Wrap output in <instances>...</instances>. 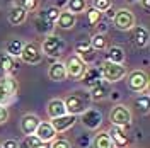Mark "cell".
Listing matches in <instances>:
<instances>
[{
	"label": "cell",
	"instance_id": "cell-1",
	"mask_svg": "<svg viewBox=\"0 0 150 148\" xmlns=\"http://www.w3.org/2000/svg\"><path fill=\"white\" fill-rule=\"evenodd\" d=\"M89 102H91V97H89V92H82V90H75V92H70L65 97V109L67 114H72V116H80L82 112H85L89 109Z\"/></svg>",
	"mask_w": 150,
	"mask_h": 148
},
{
	"label": "cell",
	"instance_id": "cell-2",
	"mask_svg": "<svg viewBox=\"0 0 150 148\" xmlns=\"http://www.w3.org/2000/svg\"><path fill=\"white\" fill-rule=\"evenodd\" d=\"M99 72H101V77L103 80L112 83L120 82L126 77V66L125 65H118V63H111V61H103L101 66H99Z\"/></svg>",
	"mask_w": 150,
	"mask_h": 148
},
{
	"label": "cell",
	"instance_id": "cell-3",
	"mask_svg": "<svg viewBox=\"0 0 150 148\" xmlns=\"http://www.w3.org/2000/svg\"><path fill=\"white\" fill-rule=\"evenodd\" d=\"M41 53H45L46 56H51V58H58V56L63 53L65 49V41L60 36H55V34H48L43 43H41Z\"/></svg>",
	"mask_w": 150,
	"mask_h": 148
},
{
	"label": "cell",
	"instance_id": "cell-4",
	"mask_svg": "<svg viewBox=\"0 0 150 148\" xmlns=\"http://www.w3.org/2000/svg\"><path fill=\"white\" fill-rule=\"evenodd\" d=\"M109 121L111 126H118V128H128L131 124V111L130 107H126L125 104H116L109 112Z\"/></svg>",
	"mask_w": 150,
	"mask_h": 148
},
{
	"label": "cell",
	"instance_id": "cell-5",
	"mask_svg": "<svg viewBox=\"0 0 150 148\" xmlns=\"http://www.w3.org/2000/svg\"><path fill=\"white\" fill-rule=\"evenodd\" d=\"M126 87L130 89L131 92H147V89H149V75L147 72H143V70H133L128 73L126 77Z\"/></svg>",
	"mask_w": 150,
	"mask_h": 148
},
{
	"label": "cell",
	"instance_id": "cell-6",
	"mask_svg": "<svg viewBox=\"0 0 150 148\" xmlns=\"http://www.w3.org/2000/svg\"><path fill=\"white\" fill-rule=\"evenodd\" d=\"M63 65H65L67 70V78H72V80H82L85 70L89 68V65H85L80 60V56L77 55H70Z\"/></svg>",
	"mask_w": 150,
	"mask_h": 148
},
{
	"label": "cell",
	"instance_id": "cell-7",
	"mask_svg": "<svg viewBox=\"0 0 150 148\" xmlns=\"http://www.w3.org/2000/svg\"><path fill=\"white\" fill-rule=\"evenodd\" d=\"M137 19L133 16V12L130 9H118L114 10V17H112V24L118 31H131L135 27Z\"/></svg>",
	"mask_w": 150,
	"mask_h": 148
},
{
	"label": "cell",
	"instance_id": "cell-8",
	"mask_svg": "<svg viewBox=\"0 0 150 148\" xmlns=\"http://www.w3.org/2000/svg\"><path fill=\"white\" fill-rule=\"evenodd\" d=\"M24 63L28 65H38L43 61V53H41V48L38 43H24V48H22V53L19 56Z\"/></svg>",
	"mask_w": 150,
	"mask_h": 148
},
{
	"label": "cell",
	"instance_id": "cell-9",
	"mask_svg": "<svg viewBox=\"0 0 150 148\" xmlns=\"http://www.w3.org/2000/svg\"><path fill=\"white\" fill-rule=\"evenodd\" d=\"M80 121H82L84 128L94 131L103 124V114L97 111V109H87L85 112L80 114Z\"/></svg>",
	"mask_w": 150,
	"mask_h": 148
},
{
	"label": "cell",
	"instance_id": "cell-10",
	"mask_svg": "<svg viewBox=\"0 0 150 148\" xmlns=\"http://www.w3.org/2000/svg\"><path fill=\"white\" fill-rule=\"evenodd\" d=\"M77 123V116H72V114H63L60 118H55L51 119V126L53 130L56 131V135H62V133H67L68 130H72Z\"/></svg>",
	"mask_w": 150,
	"mask_h": 148
},
{
	"label": "cell",
	"instance_id": "cell-11",
	"mask_svg": "<svg viewBox=\"0 0 150 148\" xmlns=\"http://www.w3.org/2000/svg\"><path fill=\"white\" fill-rule=\"evenodd\" d=\"M75 55L80 56V60L84 61L85 65L96 60V51L91 48L89 39H80V41L75 43Z\"/></svg>",
	"mask_w": 150,
	"mask_h": 148
},
{
	"label": "cell",
	"instance_id": "cell-12",
	"mask_svg": "<svg viewBox=\"0 0 150 148\" xmlns=\"http://www.w3.org/2000/svg\"><path fill=\"white\" fill-rule=\"evenodd\" d=\"M112 92V87L109 82H106V80H101V82L97 83L96 87L91 89V92H89V97H91V101L94 102H99V101H106Z\"/></svg>",
	"mask_w": 150,
	"mask_h": 148
},
{
	"label": "cell",
	"instance_id": "cell-13",
	"mask_svg": "<svg viewBox=\"0 0 150 148\" xmlns=\"http://www.w3.org/2000/svg\"><path fill=\"white\" fill-rule=\"evenodd\" d=\"M39 123H41V119L38 118L36 114H24L21 118V131H22V135H26V136L34 135V131L39 126Z\"/></svg>",
	"mask_w": 150,
	"mask_h": 148
},
{
	"label": "cell",
	"instance_id": "cell-14",
	"mask_svg": "<svg viewBox=\"0 0 150 148\" xmlns=\"http://www.w3.org/2000/svg\"><path fill=\"white\" fill-rule=\"evenodd\" d=\"M131 43L137 48H147L149 46V31L143 26H135L131 29Z\"/></svg>",
	"mask_w": 150,
	"mask_h": 148
},
{
	"label": "cell",
	"instance_id": "cell-15",
	"mask_svg": "<svg viewBox=\"0 0 150 148\" xmlns=\"http://www.w3.org/2000/svg\"><path fill=\"white\" fill-rule=\"evenodd\" d=\"M34 135H36L38 140L43 141V143H51V141L56 138V131L53 130V126H51L50 123H43V121L39 123V126L36 128Z\"/></svg>",
	"mask_w": 150,
	"mask_h": 148
},
{
	"label": "cell",
	"instance_id": "cell-16",
	"mask_svg": "<svg viewBox=\"0 0 150 148\" xmlns=\"http://www.w3.org/2000/svg\"><path fill=\"white\" fill-rule=\"evenodd\" d=\"M46 114H48L50 119H55V118H60V116L67 114L63 101H62V99H51L46 106Z\"/></svg>",
	"mask_w": 150,
	"mask_h": 148
},
{
	"label": "cell",
	"instance_id": "cell-17",
	"mask_svg": "<svg viewBox=\"0 0 150 148\" xmlns=\"http://www.w3.org/2000/svg\"><path fill=\"white\" fill-rule=\"evenodd\" d=\"M48 77H50V80H53V82H63V80H67V70H65L63 61H55V63H51V66L48 68Z\"/></svg>",
	"mask_w": 150,
	"mask_h": 148
},
{
	"label": "cell",
	"instance_id": "cell-18",
	"mask_svg": "<svg viewBox=\"0 0 150 148\" xmlns=\"http://www.w3.org/2000/svg\"><path fill=\"white\" fill-rule=\"evenodd\" d=\"M108 133H109V136H111L112 143H114V147H116V148L128 147V136H126V133H125V130H123V128L111 126Z\"/></svg>",
	"mask_w": 150,
	"mask_h": 148
},
{
	"label": "cell",
	"instance_id": "cell-19",
	"mask_svg": "<svg viewBox=\"0 0 150 148\" xmlns=\"http://www.w3.org/2000/svg\"><path fill=\"white\" fill-rule=\"evenodd\" d=\"M103 80V77H101V72H99V68H96V66H89L87 70H85L84 77H82V82L87 89H92L96 87L97 83Z\"/></svg>",
	"mask_w": 150,
	"mask_h": 148
},
{
	"label": "cell",
	"instance_id": "cell-20",
	"mask_svg": "<svg viewBox=\"0 0 150 148\" xmlns=\"http://www.w3.org/2000/svg\"><path fill=\"white\" fill-rule=\"evenodd\" d=\"M55 24H58V27L63 29V31H70V29L75 27L77 19H75V16H74V14H70L68 10H62Z\"/></svg>",
	"mask_w": 150,
	"mask_h": 148
},
{
	"label": "cell",
	"instance_id": "cell-21",
	"mask_svg": "<svg viewBox=\"0 0 150 148\" xmlns=\"http://www.w3.org/2000/svg\"><path fill=\"white\" fill-rule=\"evenodd\" d=\"M106 61L111 63H118V65H125V49L121 46L112 44L106 49Z\"/></svg>",
	"mask_w": 150,
	"mask_h": 148
},
{
	"label": "cell",
	"instance_id": "cell-22",
	"mask_svg": "<svg viewBox=\"0 0 150 148\" xmlns=\"http://www.w3.org/2000/svg\"><path fill=\"white\" fill-rule=\"evenodd\" d=\"M89 43H91V48H92L94 51H99V53H104L109 48V41H108V36L104 32H96L89 39Z\"/></svg>",
	"mask_w": 150,
	"mask_h": 148
},
{
	"label": "cell",
	"instance_id": "cell-23",
	"mask_svg": "<svg viewBox=\"0 0 150 148\" xmlns=\"http://www.w3.org/2000/svg\"><path fill=\"white\" fill-rule=\"evenodd\" d=\"M9 24L10 26H21V24H24L26 20H28V12L26 10H22L21 7H12L9 10Z\"/></svg>",
	"mask_w": 150,
	"mask_h": 148
},
{
	"label": "cell",
	"instance_id": "cell-24",
	"mask_svg": "<svg viewBox=\"0 0 150 148\" xmlns=\"http://www.w3.org/2000/svg\"><path fill=\"white\" fill-rule=\"evenodd\" d=\"M92 148H116L108 131H99L92 138Z\"/></svg>",
	"mask_w": 150,
	"mask_h": 148
},
{
	"label": "cell",
	"instance_id": "cell-25",
	"mask_svg": "<svg viewBox=\"0 0 150 148\" xmlns=\"http://www.w3.org/2000/svg\"><path fill=\"white\" fill-rule=\"evenodd\" d=\"M22 48H24V43L21 39H17V37H12L5 44V55L12 56V58H19L21 53H22Z\"/></svg>",
	"mask_w": 150,
	"mask_h": 148
},
{
	"label": "cell",
	"instance_id": "cell-26",
	"mask_svg": "<svg viewBox=\"0 0 150 148\" xmlns=\"http://www.w3.org/2000/svg\"><path fill=\"white\" fill-rule=\"evenodd\" d=\"M87 7H89L87 5V0H68V4H67V10L70 14H74V16L85 12Z\"/></svg>",
	"mask_w": 150,
	"mask_h": 148
},
{
	"label": "cell",
	"instance_id": "cell-27",
	"mask_svg": "<svg viewBox=\"0 0 150 148\" xmlns=\"http://www.w3.org/2000/svg\"><path fill=\"white\" fill-rule=\"evenodd\" d=\"M53 27H55V24H53V22H50L43 14H41V16H38V19H36L38 32H41V34H48V32H51V31H53Z\"/></svg>",
	"mask_w": 150,
	"mask_h": 148
},
{
	"label": "cell",
	"instance_id": "cell-28",
	"mask_svg": "<svg viewBox=\"0 0 150 148\" xmlns=\"http://www.w3.org/2000/svg\"><path fill=\"white\" fill-rule=\"evenodd\" d=\"M0 83H2V85L7 89V92H9L12 97L17 94V90H19V82L16 80V78H14V77H12V75H7V77H4V78L0 80Z\"/></svg>",
	"mask_w": 150,
	"mask_h": 148
},
{
	"label": "cell",
	"instance_id": "cell-29",
	"mask_svg": "<svg viewBox=\"0 0 150 148\" xmlns=\"http://www.w3.org/2000/svg\"><path fill=\"white\" fill-rule=\"evenodd\" d=\"M14 68H16V63H14V58L9 55H0V70L4 72V73H12L14 72Z\"/></svg>",
	"mask_w": 150,
	"mask_h": 148
},
{
	"label": "cell",
	"instance_id": "cell-30",
	"mask_svg": "<svg viewBox=\"0 0 150 148\" xmlns=\"http://www.w3.org/2000/svg\"><path fill=\"white\" fill-rule=\"evenodd\" d=\"M14 5L16 7H21L22 10H26V12H34L38 10L39 7V0H14Z\"/></svg>",
	"mask_w": 150,
	"mask_h": 148
},
{
	"label": "cell",
	"instance_id": "cell-31",
	"mask_svg": "<svg viewBox=\"0 0 150 148\" xmlns=\"http://www.w3.org/2000/svg\"><path fill=\"white\" fill-rule=\"evenodd\" d=\"M135 106H137L138 112H142V114H149V95L143 94L142 97L135 99Z\"/></svg>",
	"mask_w": 150,
	"mask_h": 148
},
{
	"label": "cell",
	"instance_id": "cell-32",
	"mask_svg": "<svg viewBox=\"0 0 150 148\" xmlns=\"http://www.w3.org/2000/svg\"><path fill=\"white\" fill-rule=\"evenodd\" d=\"M112 7V2L111 0H92V9H96L97 12H106L108 9Z\"/></svg>",
	"mask_w": 150,
	"mask_h": 148
},
{
	"label": "cell",
	"instance_id": "cell-33",
	"mask_svg": "<svg viewBox=\"0 0 150 148\" xmlns=\"http://www.w3.org/2000/svg\"><path fill=\"white\" fill-rule=\"evenodd\" d=\"M60 12H62V10L58 9L56 5H50V7L45 10V14H43V16H45L50 22H53V24H55L56 19H58V16H60Z\"/></svg>",
	"mask_w": 150,
	"mask_h": 148
},
{
	"label": "cell",
	"instance_id": "cell-34",
	"mask_svg": "<svg viewBox=\"0 0 150 148\" xmlns=\"http://www.w3.org/2000/svg\"><path fill=\"white\" fill-rule=\"evenodd\" d=\"M87 19H89V24H91V26H96V24H99L101 12H97L96 9H89L87 10Z\"/></svg>",
	"mask_w": 150,
	"mask_h": 148
},
{
	"label": "cell",
	"instance_id": "cell-35",
	"mask_svg": "<svg viewBox=\"0 0 150 148\" xmlns=\"http://www.w3.org/2000/svg\"><path fill=\"white\" fill-rule=\"evenodd\" d=\"M10 99H12V95H10V94L7 92V89L0 83V106H5V107H7V104L10 102Z\"/></svg>",
	"mask_w": 150,
	"mask_h": 148
},
{
	"label": "cell",
	"instance_id": "cell-36",
	"mask_svg": "<svg viewBox=\"0 0 150 148\" xmlns=\"http://www.w3.org/2000/svg\"><path fill=\"white\" fill-rule=\"evenodd\" d=\"M50 148H72V143L65 138H55L51 141V147Z\"/></svg>",
	"mask_w": 150,
	"mask_h": 148
},
{
	"label": "cell",
	"instance_id": "cell-37",
	"mask_svg": "<svg viewBox=\"0 0 150 148\" xmlns=\"http://www.w3.org/2000/svg\"><path fill=\"white\" fill-rule=\"evenodd\" d=\"M7 119H9V109L5 106H0V124L7 123Z\"/></svg>",
	"mask_w": 150,
	"mask_h": 148
},
{
	"label": "cell",
	"instance_id": "cell-38",
	"mask_svg": "<svg viewBox=\"0 0 150 148\" xmlns=\"http://www.w3.org/2000/svg\"><path fill=\"white\" fill-rule=\"evenodd\" d=\"M2 148H19V145H17L16 140H5L4 145H2Z\"/></svg>",
	"mask_w": 150,
	"mask_h": 148
},
{
	"label": "cell",
	"instance_id": "cell-39",
	"mask_svg": "<svg viewBox=\"0 0 150 148\" xmlns=\"http://www.w3.org/2000/svg\"><path fill=\"white\" fill-rule=\"evenodd\" d=\"M142 5H143V9L149 12L150 10V0H142Z\"/></svg>",
	"mask_w": 150,
	"mask_h": 148
},
{
	"label": "cell",
	"instance_id": "cell-40",
	"mask_svg": "<svg viewBox=\"0 0 150 148\" xmlns=\"http://www.w3.org/2000/svg\"><path fill=\"white\" fill-rule=\"evenodd\" d=\"M106 17H108V19H112V17H114V10H112V7L106 10Z\"/></svg>",
	"mask_w": 150,
	"mask_h": 148
},
{
	"label": "cell",
	"instance_id": "cell-41",
	"mask_svg": "<svg viewBox=\"0 0 150 148\" xmlns=\"http://www.w3.org/2000/svg\"><path fill=\"white\" fill-rule=\"evenodd\" d=\"M21 147H22V148H26V145H24V143H22V145H21ZM34 148H50V147H48L46 143H41V145H38V147H34Z\"/></svg>",
	"mask_w": 150,
	"mask_h": 148
},
{
	"label": "cell",
	"instance_id": "cell-42",
	"mask_svg": "<svg viewBox=\"0 0 150 148\" xmlns=\"http://www.w3.org/2000/svg\"><path fill=\"white\" fill-rule=\"evenodd\" d=\"M126 4H130V5H133V4H137V2H140V0H125Z\"/></svg>",
	"mask_w": 150,
	"mask_h": 148
},
{
	"label": "cell",
	"instance_id": "cell-43",
	"mask_svg": "<svg viewBox=\"0 0 150 148\" xmlns=\"http://www.w3.org/2000/svg\"><path fill=\"white\" fill-rule=\"evenodd\" d=\"M0 148H2V145H0Z\"/></svg>",
	"mask_w": 150,
	"mask_h": 148
}]
</instances>
